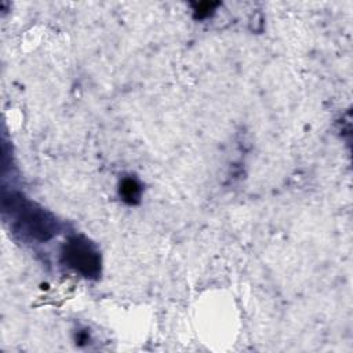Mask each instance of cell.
<instances>
[{"instance_id":"1","label":"cell","mask_w":353,"mask_h":353,"mask_svg":"<svg viewBox=\"0 0 353 353\" xmlns=\"http://www.w3.org/2000/svg\"><path fill=\"white\" fill-rule=\"evenodd\" d=\"M4 211L11 214L18 233L37 241H47L57 234L58 222L44 208L25 200L22 196L4 197Z\"/></svg>"},{"instance_id":"3","label":"cell","mask_w":353,"mask_h":353,"mask_svg":"<svg viewBox=\"0 0 353 353\" xmlns=\"http://www.w3.org/2000/svg\"><path fill=\"white\" fill-rule=\"evenodd\" d=\"M141 193H142L141 183L135 178L125 176L121 179V182L119 185V194L124 203L131 204V205L139 203Z\"/></svg>"},{"instance_id":"4","label":"cell","mask_w":353,"mask_h":353,"mask_svg":"<svg viewBox=\"0 0 353 353\" xmlns=\"http://www.w3.org/2000/svg\"><path fill=\"white\" fill-rule=\"evenodd\" d=\"M219 3H211V1H201V3H194L193 4V12H194V17L197 19H203V18H207L210 17L215 7H218Z\"/></svg>"},{"instance_id":"2","label":"cell","mask_w":353,"mask_h":353,"mask_svg":"<svg viewBox=\"0 0 353 353\" xmlns=\"http://www.w3.org/2000/svg\"><path fill=\"white\" fill-rule=\"evenodd\" d=\"M61 258L68 268L87 279H97L101 273L99 251L83 236L70 237L63 244Z\"/></svg>"}]
</instances>
